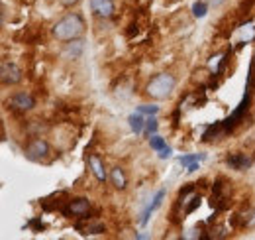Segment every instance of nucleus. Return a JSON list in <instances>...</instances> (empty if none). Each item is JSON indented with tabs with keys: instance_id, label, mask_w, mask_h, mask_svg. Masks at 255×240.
<instances>
[{
	"instance_id": "16",
	"label": "nucleus",
	"mask_w": 255,
	"mask_h": 240,
	"mask_svg": "<svg viewBox=\"0 0 255 240\" xmlns=\"http://www.w3.org/2000/svg\"><path fill=\"white\" fill-rule=\"evenodd\" d=\"M150 146H152L153 150H157V152H161L163 148H167V144H165V140H163L161 136H157V134H153L152 138H150Z\"/></svg>"
},
{
	"instance_id": "12",
	"label": "nucleus",
	"mask_w": 255,
	"mask_h": 240,
	"mask_svg": "<svg viewBox=\"0 0 255 240\" xmlns=\"http://www.w3.org/2000/svg\"><path fill=\"white\" fill-rule=\"evenodd\" d=\"M144 124H146V120L142 119V113H136V115L130 117V126H132V130L136 134H140L144 130Z\"/></svg>"
},
{
	"instance_id": "20",
	"label": "nucleus",
	"mask_w": 255,
	"mask_h": 240,
	"mask_svg": "<svg viewBox=\"0 0 255 240\" xmlns=\"http://www.w3.org/2000/svg\"><path fill=\"white\" fill-rule=\"evenodd\" d=\"M59 2H61L65 8H73V6H77L81 0H59Z\"/></svg>"
},
{
	"instance_id": "17",
	"label": "nucleus",
	"mask_w": 255,
	"mask_h": 240,
	"mask_svg": "<svg viewBox=\"0 0 255 240\" xmlns=\"http://www.w3.org/2000/svg\"><path fill=\"white\" fill-rule=\"evenodd\" d=\"M206 10H208L206 2H197V4L193 6V14H195L197 18H203V16H206Z\"/></svg>"
},
{
	"instance_id": "5",
	"label": "nucleus",
	"mask_w": 255,
	"mask_h": 240,
	"mask_svg": "<svg viewBox=\"0 0 255 240\" xmlns=\"http://www.w3.org/2000/svg\"><path fill=\"white\" fill-rule=\"evenodd\" d=\"M24 79V71L12 63V61H2L0 63V81L4 87H14V85H20Z\"/></svg>"
},
{
	"instance_id": "3",
	"label": "nucleus",
	"mask_w": 255,
	"mask_h": 240,
	"mask_svg": "<svg viewBox=\"0 0 255 240\" xmlns=\"http://www.w3.org/2000/svg\"><path fill=\"white\" fill-rule=\"evenodd\" d=\"M51 154V146L48 140L44 138H32L26 146H24V156L30 162H46Z\"/></svg>"
},
{
	"instance_id": "11",
	"label": "nucleus",
	"mask_w": 255,
	"mask_h": 240,
	"mask_svg": "<svg viewBox=\"0 0 255 240\" xmlns=\"http://www.w3.org/2000/svg\"><path fill=\"white\" fill-rule=\"evenodd\" d=\"M81 54H83V40H73L65 44V50H63L65 60H79Z\"/></svg>"
},
{
	"instance_id": "9",
	"label": "nucleus",
	"mask_w": 255,
	"mask_h": 240,
	"mask_svg": "<svg viewBox=\"0 0 255 240\" xmlns=\"http://www.w3.org/2000/svg\"><path fill=\"white\" fill-rule=\"evenodd\" d=\"M89 168H91V172H93V176L97 178V180L104 183V181L108 180V172H106V168H104V162H102L99 156H89Z\"/></svg>"
},
{
	"instance_id": "15",
	"label": "nucleus",
	"mask_w": 255,
	"mask_h": 240,
	"mask_svg": "<svg viewBox=\"0 0 255 240\" xmlns=\"http://www.w3.org/2000/svg\"><path fill=\"white\" fill-rule=\"evenodd\" d=\"M203 160V156H185V158H181L179 162L183 164V166H189V172H195L197 170V164Z\"/></svg>"
},
{
	"instance_id": "22",
	"label": "nucleus",
	"mask_w": 255,
	"mask_h": 240,
	"mask_svg": "<svg viewBox=\"0 0 255 240\" xmlns=\"http://www.w3.org/2000/svg\"><path fill=\"white\" fill-rule=\"evenodd\" d=\"M201 235H197V231L193 229V231H189V235H185V239H199Z\"/></svg>"
},
{
	"instance_id": "18",
	"label": "nucleus",
	"mask_w": 255,
	"mask_h": 240,
	"mask_svg": "<svg viewBox=\"0 0 255 240\" xmlns=\"http://www.w3.org/2000/svg\"><path fill=\"white\" fill-rule=\"evenodd\" d=\"M157 111H159V109H157V107H150V105H144V107H140V109H138V113H146V115H150V117H152V115H157Z\"/></svg>"
},
{
	"instance_id": "21",
	"label": "nucleus",
	"mask_w": 255,
	"mask_h": 240,
	"mask_svg": "<svg viewBox=\"0 0 255 240\" xmlns=\"http://www.w3.org/2000/svg\"><path fill=\"white\" fill-rule=\"evenodd\" d=\"M169 156H171V148H169V146L159 152V158H161V160H165V158H169Z\"/></svg>"
},
{
	"instance_id": "1",
	"label": "nucleus",
	"mask_w": 255,
	"mask_h": 240,
	"mask_svg": "<svg viewBox=\"0 0 255 240\" xmlns=\"http://www.w3.org/2000/svg\"><path fill=\"white\" fill-rule=\"evenodd\" d=\"M85 30H87L85 18L79 12H69L53 24L51 34L57 42L67 44V42H73V40H81L85 36Z\"/></svg>"
},
{
	"instance_id": "14",
	"label": "nucleus",
	"mask_w": 255,
	"mask_h": 240,
	"mask_svg": "<svg viewBox=\"0 0 255 240\" xmlns=\"http://www.w3.org/2000/svg\"><path fill=\"white\" fill-rule=\"evenodd\" d=\"M163 197H165V191H159V193L155 195V199H153V203H152V205H150V207H148V211H146V217H144V221H142L144 225L148 223V217L152 215V211H155V209H157V207H159V205L163 203Z\"/></svg>"
},
{
	"instance_id": "8",
	"label": "nucleus",
	"mask_w": 255,
	"mask_h": 240,
	"mask_svg": "<svg viewBox=\"0 0 255 240\" xmlns=\"http://www.w3.org/2000/svg\"><path fill=\"white\" fill-rule=\"evenodd\" d=\"M108 181H110V185H112L116 191H126V187H128V176H126L124 168L114 166V168L110 170V174H108Z\"/></svg>"
},
{
	"instance_id": "4",
	"label": "nucleus",
	"mask_w": 255,
	"mask_h": 240,
	"mask_svg": "<svg viewBox=\"0 0 255 240\" xmlns=\"http://www.w3.org/2000/svg\"><path fill=\"white\" fill-rule=\"evenodd\" d=\"M36 105H38V103H36L34 95H30V93H26V91H18V93H14V95L8 99V107H10L14 113H20V115H26V113L34 111Z\"/></svg>"
},
{
	"instance_id": "7",
	"label": "nucleus",
	"mask_w": 255,
	"mask_h": 240,
	"mask_svg": "<svg viewBox=\"0 0 255 240\" xmlns=\"http://www.w3.org/2000/svg\"><path fill=\"white\" fill-rule=\"evenodd\" d=\"M89 2H91V12H93L97 18L108 20V18H112L114 12H116L114 0H89Z\"/></svg>"
},
{
	"instance_id": "2",
	"label": "nucleus",
	"mask_w": 255,
	"mask_h": 240,
	"mask_svg": "<svg viewBox=\"0 0 255 240\" xmlns=\"http://www.w3.org/2000/svg\"><path fill=\"white\" fill-rule=\"evenodd\" d=\"M177 87V79L171 73H157L146 85V95L153 101H165L173 95Z\"/></svg>"
},
{
	"instance_id": "10",
	"label": "nucleus",
	"mask_w": 255,
	"mask_h": 240,
	"mask_svg": "<svg viewBox=\"0 0 255 240\" xmlns=\"http://www.w3.org/2000/svg\"><path fill=\"white\" fill-rule=\"evenodd\" d=\"M226 164H228L230 168L242 172V170H248V168L254 164V160H252L250 156H246V154H232V156L226 158Z\"/></svg>"
},
{
	"instance_id": "13",
	"label": "nucleus",
	"mask_w": 255,
	"mask_h": 240,
	"mask_svg": "<svg viewBox=\"0 0 255 240\" xmlns=\"http://www.w3.org/2000/svg\"><path fill=\"white\" fill-rule=\"evenodd\" d=\"M242 225H244V229H250V231L255 229V207L242 215Z\"/></svg>"
},
{
	"instance_id": "6",
	"label": "nucleus",
	"mask_w": 255,
	"mask_h": 240,
	"mask_svg": "<svg viewBox=\"0 0 255 240\" xmlns=\"http://www.w3.org/2000/svg\"><path fill=\"white\" fill-rule=\"evenodd\" d=\"M67 217H75V219H87L89 213H91V201L87 197H75L67 203L65 211H63Z\"/></svg>"
},
{
	"instance_id": "19",
	"label": "nucleus",
	"mask_w": 255,
	"mask_h": 240,
	"mask_svg": "<svg viewBox=\"0 0 255 240\" xmlns=\"http://www.w3.org/2000/svg\"><path fill=\"white\" fill-rule=\"evenodd\" d=\"M146 128H148V132H150V134H155V132H157V120L155 119H148L146 120Z\"/></svg>"
}]
</instances>
